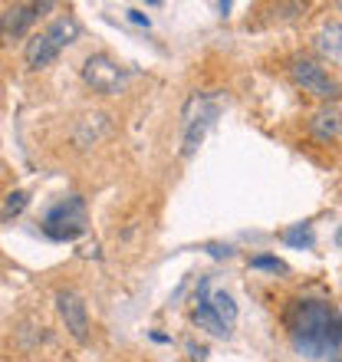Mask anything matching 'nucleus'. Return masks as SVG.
<instances>
[{"instance_id":"nucleus-1","label":"nucleus","mask_w":342,"mask_h":362,"mask_svg":"<svg viewBox=\"0 0 342 362\" xmlns=\"http://www.w3.org/2000/svg\"><path fill=\"white\" fill-rule=\"evenodd\" d=\"M283 320L293 349L306 359H326L342 346V313H336L329 303L293 300Z\"/></svg>"},{"instance_id":"nucleus-2","label":"nucleus","mask_w":342,"mask_h":362,"mask_svg":"<svg viewBox=\"0 0 342 362\" xmlns=\"http://www.w3.org/2000/svg\"><path fill=\"white\" fill-rule=\"evenodd\" d=\"M79 37V23L73 17H59L57 23H49L43 33H33L23 47V59L30 69H43L63 53V49Z\"/></svg>"},{"instance_id":"nucleus-3","label":"nucleus","mask_w":342,"mask_h":362,"mask_svg":"<svg viewBox=\"0 0 342 362\" xmlns=\"http://www.w3.org/2000/svg\"><path fill=\"white\" fill-rule=\"evenodd\" d=\"M89 214H86V201L69 194V198L57 201L53 208L43 214V234L49 240H76L79 234H86Z\"/></svg>"},{"instance_id":"nucleus-4","label":"nucleus","mask_w":342,"mask_h":362,"mask_svg":"<svg viewBox=\"0 0 342 362\" xmlns=\"http://www.w3.org/2000/svg\"><path fill=\"white\" fill-rule=\"evenodd\" d=\"M290 76H293V83L303 89V93H313V95H319V99H326V103H333V99L342 95L339 83L309 57H296L293 63H290Z\"/></svg>"},{"instance_id":"nucleus-5","label":"nucleus","mask_w":342,"mask_h":362,"mask_svg":"<svg viewBox=\"0 0 342 362\" xmlns=\"http://www.w3.org/2000/svg\"><path fill=\"white\" fill-rule=\"evenodd\" d=\"M83 79L86 86L99 95H115L125 86V69L115 63L112 57L105 53H93V57L83 63Z\"/></svg>"},{"instance_id":"nucleus-6","label":"nucleus","mask_w":342,"mask_h":362,"mask_svg":"<svg viewBox=\"0 0 342 362\" xmlns=\"http://www.w3.org/2000/svg\"><path fill=\"white\" fill-rule=\"evenodd\" d=\"M191 103H194L198 115L184 109V148H181V155H184V158H191V155H194V148L201 145L204 132H208L211 125H214V119H218V103H214L211 95H191Z\"/></svg>"},{"instance_id":"nucleus-7","label":"nucleus","mask_w":342,"mask_h":362,"mask_svg":"<svg viewBox=\"0 0 342 362\" xmlns=\"http://www.w3.org/2000/svg\"><path fill=\"white\" fill-rule=\"evenodd\" d=\"M47 10H53V4H49V0H43V4H7V7H4V13H0L4 43L20 40L23 33H27L30 23H33L40 13H47Z\"/></svg>"},{"instance_id":"nucleus-8","label":"nucleus","mask_w":342,"mask_h":362,"mask_svg":"<svg viewBox=\"0 0 342 362\" xmlns=\"http://www.w3.org/2000/svg\"><path fill=\"white\" fill-rule=\"evenodd\" d=\"M57 310H59V316H63V323H66L69 336L79 339V343H86V339H89V316H86V303L79 300V293H73V290H59L57 293Z\"/></svg>"},{"instance_id":"nucleus-9","label":"nucleus","mask_w":342,"mask_h":362,"mask_svg":"<svg viewBox=\"0 0 342 362\" xmlns=\"http://www.w3.org/2000/svg\"><path fill=\"white\" fill-rule=\"evenodd\" d=\"M208 293H211V280H208V276H201L198 290H194V313H191V320H194L201 329H208L211 336H230V326L224 323L214 310H211Z\"/></svg>"},{"instance_id":"nucleus-10","label":"nucleus","mask_w":342,"mask_h":362,"mask_svg":"<svg viewBox=\"0 0 342 362\" xmlns=\"http://www.w3.org/2000/svg\"><path fill=\"white\" fill-rule=\"evenodd\" d=\"M309 132H313V139H319V142H333V139H339L342 135V109H336V105L316 109L313 119H309Z\"/></svg>"},{"instance_id":"nucleus-11","label":"nucleus","mask_w":342,"mask_h":362,"mask_svg":"<svg viewBox=\"0 0 342 362\" xmlns=\"http://www.w3.org/2000/svg\"><path fill=\"white\" fill-rule=\"evenodd\" d=\"M316 49H319L323 57L342 63V20L339 23H326V27L316 33Z\"/></svg>"},{"instance_id":"nucleus-12","label":"nucleus","mask_w":342,"mask_h":362,"mask_svg":"<svg viewBox=\"0 0 342 362\" xmlns=\"http://www.w3.org/2000/svg\"><path fill=\"white\" fill-rule=\"evenodd\" d=\"M208 303L211 310L224 320L228 326H234V320H237V303L230 300V293H224V290H214V293H208Z\"/></svg>"},{"instance_id":"nucleus-13","label":"nucleus","mask_w":342,"mask_h":362,"mask_svg":"<svg viewBox=\"0 0 342 362\" xmlns=\"http://www.w3.org/2000/svg\"><path fill=\"white\" fill-rule=\"evenodd\" d=\"M280 238H283V244H290V247H313V240H316L309 224H293V228L283 230Z\"/></svg>"},{"instance_id":"nucleus-14","label":"nucleus","mask_w":342,"mask_h":362,"mask_svg":"<svg viewBox=\"0 0 342 362\" xmlns=\"http://www.w3.org/2000/svg\"><path fill=\"white\" fill-rule=\"evenodd\" d=\"M27 191H10L7 198H4V211H0V218H4V224H10V221L17 218L20 211L27 208Z\"/></svg>"},{"instance_id":"nucleus-15","label":"nucleus","mask_w":342,"mask_h":362,"mask_svg":"<svg viewBox=\"0 0 342 362\" xmlns=\"http://www.w3.org/2000/svg\"><path fill=\"white\" fill-rule=\"evenodd\" d=\"M250 267L254 270H273V274H286V264L276 257H250Z\"/></svg>"},{"instance_id":"nucleus-16","label":"nucleus","mask_w":342,"mask_h":362,"mask_svg":"<svg viewBox=\"0 0 342 362\" xmlns=\"http://www.w3.org/2000/svg\"><path fill=\"white\" fill-rule=\"evenodd\" d=\"M125 13H129V20H132V23H138V27H148V23H152V20L145 17V13H138V10H125Z\"/></svg>"},{"instance_id":"nucleus-17","label":"nucleus","mask_w":342,"mask_h":362,"mask_svg":"<svg viewBox=\"0 0 342 362\" xmlns=\"http://www.w3.org/2000/svg\"><path fill=\"white\" fill-rule=\"evenodd\" d=\"M211 254H214V257H230V254H234V250H230V247H220V244H211Z\"/></svg>"},{"instance_id":"nucleus-18","label":"nucleus","mask_w":342,"mask_h":362,"mask_svg":"<svg viewBox=\"0 0 342 362\" xmlns=\"http://www.w3.org/2000/svg\"><path fill=\"white\" fill-rule=\"evenodd\" d=\"M188 349H191V359H194V362H204V356H208L204 349H201V346H194V343H191Z\"/></svg>"},{"instance_id":"nucleus-19","label":"nucleus","mask_w":342,"mask_h":362,"mask_svg":"<svg viewBox=\"0 0 342 362\" xmlns=\"http://www.w3.org/2000/svg\"><path fill=\"white\" fill-rule=\"evenodd\" d=\"M336 244H339V247H342V228H339V234H336Z\"/></svg>"},{"instance_id":"nucleus-20","label":"nucleus","mask_w":342,"mask_h":362,"mask_svg":"<svg viewBox=\"0 0 342 362\" xmlns=\"http://www.w3.org/2000/svg\"><path fill=\"white\" fill-rule=\"evenodd\" d=\"M336 362H342V359H336Z\"/></svg>"},{"instance_id":"nucleus-21","label":"nucleus","mask_w":342,"mask_h":362,"mask_svg":"<svg viewBox=\"0 0 342 362\" xmlns=\"http://www.w3.org/2000/svg\"><path fill=\"white\" fill-rule=\"evenodd\" d=\"M339 7H342V4H339Z\"/></svg>"}]
</instances>
